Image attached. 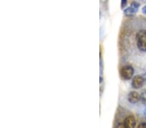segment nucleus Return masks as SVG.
<instances>
[{"label": "nucleus", "mask_w": 146, "mask_h": 128, "mask_svg": "<svg viewBox=\"0 0 146 128\" xmlns=\"http://www.w3.org/2000/svg\"><path fill=\"white\" fill-rule=\"evenodd\" d=\"M135 39L138 49L142 52H146V30L139 31L136 35Z\"/></svg>", "instance_id": "obj_1"}, {"label": "nucleus", "mask_w": 146, "mask_h": 128, "mask_svg": "<svg viewBox=\"0 0 146 128\" xmlns=\"http://www.w3.org/2000/svg\"><path fill=\"white\" fill-rule=\"evenodd\" d=\"M120 74L125 80H129L134 74V69L131 66H125L120 70Z\"/></svg>", "instance_id": "obj_2"}, {"label": "nucleus", "mask_w": 146, "mask_h": 128, "mask_svg": "<svg viewBox=\"0 0 146 128\" xmlns=\"http://www.w3.org/2000/svg\"><path fill=\"white\" fill-rule=\"evenodd\" d=\"M139 7H140L139 3H136V2H133V3H131V6L129 7V8L125 10L124 11L125 14L128 16H130L131 15L134 14L136 13V12L138 11Z\"/></svg>", "instance_id": "obj_3"}, {"label": "nucleus", "mask_w": 146, "mask_h": 128, "mask_svg": "<svg viewBox=\"0 0 146 128\" xmlns=\"http://www.w3.org/2000/svg\"><path fill=\"white\" fill-rule=\"evenodd\" d=\"M122 125H123V127H135L136 125V120L135 117L133 116H128L122 123Z\"/></svg>", "instance_id": "obj_4"}, {"label": "nucleus", "mask_w": 146, "mask_h": 128, "mask_svg": "<svg viewBox=\"0 0 146 128\" xmlns=\"http://www.w3.org/2000/svg\"><path fill=\"white\" fill-rule=\"evenodd\" d=\"M144 78L141 76H136L132 81V86L135 89H139L144 83Z\"/></svg>", "instance_id": "obj_5"}, {"label": "nucleus", "mask_w": 146, "mask_h": 128, "mask_svg": "<svg viewBox=\"0 0 146 128\" xmlns=\"http://www.w3.org/2000/svg\"><path fill=\"white\" fill-rule=\"evenodd\" d=\"M128 100L131 104H136L140 100V95L136 91H131L128 95Z\"/></svg>", "instance_id": "obj_6"}, {"label": "nucleus", "mask_w": 146, "mask_h": 128, "mask_svg": "<svg viewBox=\"0 0 146 128\" xmlns=\"http://www.w3.org/2000/svg\"><path fill=\"white\" fill-rule=\"evenodd\" d=\"M140 100L143 104L146 105V89L143 91V92L140 95Z\"/></svg>", "instance_id": "obj_7"}, {"label": "nucleus", "mask_w": 146, "mask_h": 128, "mask_svg": "<svg viewBox=\"0 0 146 128\" xmlns=\"http://www.w3.org/2000/svg\"><path fill=\"white\" fill-rule=\"evenodd\" d=\"M127 3V0H121V7L124 8L126 6Z\"/></svg>", "instance_id": "obj_8"}, {"label": "nucleus", "mask_w": 146, "mask_h": 128, "mask_svg": "<svg viewBox=\"0 0 146 128\" xmlns=\"http://www.w3.org/2000/svg\"><path fill=\"white\" fill-rule=\"evenodd\" d=\"M138 127H139V128H141V127L146 128V123L145 122L141 123V124H140L138 125Z\"/></svg>", "instance_id": "obj_9"}, {"label": "nucleus", "mask_w": 146, "mask_h": 128, "mask_svg": "<svg viewBox=\"0 0 146 128\" xmlns=\"http://www.w3.org/2000/svg\"><path fill=\"white\" fill-rule=\"evenodd\" d=\"M142 12L144 14L146 15V6L143 7V9H142Z\"/></svg>", "instance_id": "obj_10"}]
</instances>
